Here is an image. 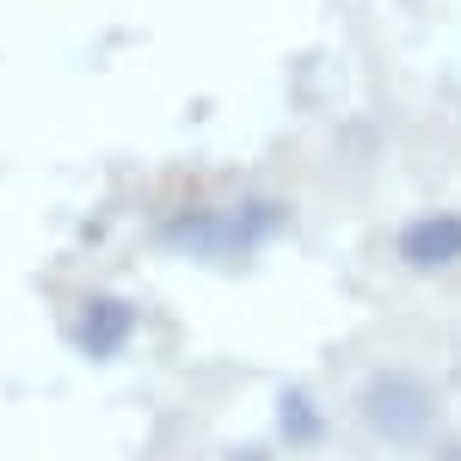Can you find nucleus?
Wrapping results in <instances>:
<instances>
[{"label":"nucleus","mask_w":461,"mask_h":461,"mask_svg":"<svg viewBox=\"0 0 461 461\" xmlns=\"http://www.w3.org/2000/svg\"><path fill=\"white\" fill-rule=\"evenodd\" d=\"M284 215V203H265V197L228 203V210H185L173 221H160V247L185 252V258H234V252L258 247L265 234H277Z\"/></svg>","instance_id":"nucleus-1"},{"label":"nucleus","mask_w":461,"mask_h":461,"mask_svg":"<svg viewBox=\"0 0 461 461\" xmlns=\"http://www.w3.org/2000/svg\"><path fill=\"white\" fill-rule=\"evenodd\" d=\"M357 406H363V419L382 430L388 443H419L437 425V393L425 382H412V375H375Z\"/></svg>","instance_id":"nucleus-2"},{"label":"nucleus","mask_w":461,"mask_h":461,"mask_svg":"<svg viewBox=\"0 0 461 461\" xmlns=\"http://www.w3.org/2000/svg\"><path fill=\"white\" fill-rule=\"evenodd\" d=\"M136 332V308L123 295H93L80 314H74V345L86 357H117Z\"/></svg>","instance_id":"nucleus-3"},{"label":"nucleus","mask_w":461,"mask_h":461,"mask_svg":"<svg viewBox=\"0 0 461 461\" xmlns=\"http://www.w3.org/2000/svg\"><path fill=\"white\" fill-rule=\"evenodd\" d=\"M400 258L406 265H425V271H443L461 258V215H425L400 234Z\"/></svg>","instance_id":"nucleus-4"},{"label":"nucleus","mask_w":461,"mask_h":461,"mask_svg":"<svg viewBox=\"0 0 461 461\" xmlns=\"http://www.w3.org/2000/svg\"><path fill=\"white\" fill-rule=\"evenodd\" d=\"M284 437L289 443H314L320 437V412L308 406V393H284Z\"/></svg>","instance_id":"nucleus-5"},{"label":"nucleus","mask_w":461,"mask_h":461,"mask_svg":"<svg viewBox=\"0 0 461 461\" xmlns=\"http://www.w3.org/2000/svg\"><path fill=\"white\" fill-rule=\"evenodd\" d=\"M228 461H271V456H265V449H234Z\"/></svg>","instance_id":"nucleus-6"}]
</instances>
